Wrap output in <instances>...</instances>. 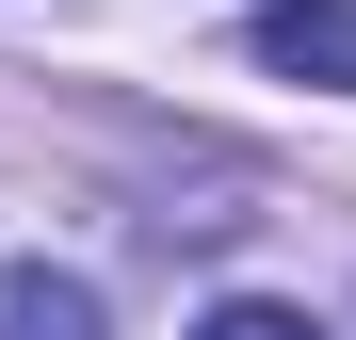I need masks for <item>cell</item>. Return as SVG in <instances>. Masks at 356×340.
Returning a JSON list of instances; mask_svg holds the SVG:
<instances>
[{"mask_svg": "<svg viewBox=\"0 0 356 340\" xmlns=\"http://www.w3.org/2000/svg\"><path fill=\"white\" fill-rule=\"evenodd\" d=\"M259 65H275V81H340V97H356V0H275V17H259Z\"/></svg>", "mask_w": 356, "mask_h": 340, "instance_id": "cell-1", "label": "cell"}, {"mask_svg": "<svg viewBox=\"0 0 356 340\" xmlns=\"http://www.w3.org/2000/svg\"><path fill=\"white\" fill-rule=\"evenodd\" d=\"M195 340H324V324H308V308H275V292H227Z\"/></svg>", "mask_w": 356, "mask_h": 340, "instance_id": "cell-3", "label": "cell"}, {"mask_svg": "<svg viewBox=\"0 0 356 340\" xmlns=\"http://www.w3.org/2000/svg\"><path fill=\"white\" fill-rule=\"evenodd\" d=\"M0 340H113L81 275H49V259H0Z\"/></svg>", "mask_w": 356, "mask_h": 340, "instance_id": "cell-2", "label": "cell"}]
</instances>
